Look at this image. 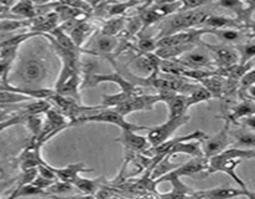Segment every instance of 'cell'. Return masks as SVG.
Masks as SVG:
<instances>
[{"mask_svg":"<svg viewBox=\"0 0 255 199\" xmlns=\"http://www.w3.org/2000/svg\"><path fill=\"white\" fill-rule=\"evenodd\" d=\"M208 2V0H182V9L181 10H192L201 5Z\"/></svg>","mask_w":255,"mask_h":199,"instance_id":"44","label":"cell"},{"mask_svg":"<svg viewBox=\"0 0 255 199\" xmlns=\"http://www.w3.org/2000/svg\"><path fill=\"white\" fill-rule=\"evenodd\" d=\"M194 198H236V197H248V198L254 199V193L249 192V189L243 188H211V189H204V191H194L193 196Z\"/></svg>","mask_w":255,"mask_h":199,"instance_id":"11","label":"cell"},{"mask_svg":"<svg viewBox=\"0 0 255 199\" xmlns=\"http://www.w3.org/2000/svg\"><path fill=\"white\" fill-rule=\"evenodd\" d=\"M224 126L221 131L214 136L209 137L207 136L206 138L202 141V149H203L204 158L209 159L212 157L217 156L224 149L228 148L232 144V137H231V126L232 123L228 119H224Z\"/></svg>","mask_w":255,"mask_h":199,"instance_id":"4","label":"cell"},{"mask_svg":"<svg viewBox=\"0 0 255 199\" xmlns=\"http://www.w3.org/2000/svg\"><path fill=\"white\" fill-rule=\"evenodd\" d=\"M255 85V69L248 70L246 74L243 75V77L239 81V89L238 94L242 99H246L248 97V90L251 89L252 86Z\"/></svg>","mask_w":255,"mask_h":199,"instance_id":"36","label":"cell"},{"mask_svg":"<svg viewBox=\"0 0 255 199\" xmlns=\"http://www.w3.org/2000/svg\"><path fill=\"white\" fill-rule=\"evenodd\" d=\"M31 1L34 2V4H37V5H42V4H45V2L50 1V0H31Z\"/></svg>","mask_w":255,"mask_h":199,"instance_id":"51","label":"cell"},{"mask_svg":"<svg viewBox=\"0 0 255 199\" xmlns=\"http://www.w3.org/2000/svg\"><path fill=\"white\" fill-rule=\"evenodd\" d=\"M36 196H51L47 191L45 189L39 188L35 184L27 183L24 186L16 187L11 193L9 194V198H19V197H36Z\"/></svg>","mask_w":255,"mask_h":199,"instance_id":"27","label":"cell"},{"mask_svg":"<svg viewBox=\"0 0 255 199\" xmlns=\"http://www.w3.org/2000/svg\"><path fill=\"white\" fill-rule=\"evenodd\" d=\"M244 29L248 31V37H251V39H255V20L252 19L251 21L246 25Z\"/></svg>","mask_w":255,"mask_h":199,"instance_id":"46","label":"cell"},{"mask_svg":"<svg viewBox=\"0 0 255 199\" xmlns=\"http://www.w3.org/2000/svg\"><path fill=\"white\" fill-rule=\"evenodd\" d=\"M162 182H169L172 186L171 192H168V193L157 194V196L162 197V198H186V197H192L194 193V189H192L184 182H182L181 177L174 176L171 172L166 173L164 176L159 177L158 179L154 181V183L157 186V184L162 183Z\"/></svg>","mask_w":255,"mask_h":199,"instance_id":"9","label":"cell"},{"mask_svg":"<svg viewBox=\"0 0 255 199\" xmlns=\"http://www.w3.org/2000/svg\"><path fill=\"white\" fill-rule=\"evenodd\" d=\"M248 96L251 97V99H253L254 102H255V85H254V86H252L251 89L248 90Z\"/></svg>","mask_w":255,"mask_h":199,"instance_id":"49","label":"cell"},{"mask_svg":"<svg viewBox=\"0 0 255 199\" xmlns=\"http://www.w3.org/2000/svg\"><path fill=\"white\" fill-rule=\"evenodd\" d=\"M212 35L226 42H237L242 39V31L238 29H212Z\"/></svg>","mask_w":255,"mask_h":199,"instance_id":"37","label":"cell"},{"mask_svg":"<svg viewBox=\"0 0 255 199\" xmlns=\"http://www.w3.org/2000/svg\"><path fill=\"white\" fill-rule=\"evenodd\" d=\"M136 96H138V95H132L125 91H120L119 94L114 95H104V96H102L101 106L104 107V108H110V107H115L117 106V104L122 103V102L129 101V100H132Z\"/></svg>","mask_w":255,"mask_h":199,"instance_id":"31","label":"cell"},{"mask_svg":"<svg viewBox=\"0 0 255 199\" xmlns=\"http://www.w3.org/2000/svg\"><path fill=\"white\" fill-rule=\"evenodd\" d=\"M16 104H0V111H6L9 108H14Z\"/></svg>","mask_w":255,"mask_h":199,"instance_id":"50","label":"cell"},{"mask_svg":"<svg viewBox=\"0 0 255 199\" xmlns=\"http://www.w3.org/2000/svg\"><path fill=\"white\" fill-rule=\"evenodd\" d=\"M206 34L212 35V29L209 27H202V29L193 30L187 29L182 31L172 32V34L163 35L161 39L157 41V47L166 46H179V45H196L198 40Z\"/></svg>","mask_w":255,"mask_h":199,"instance_id":"6","label":"cell"},{"mask_svg":"<svg viewBox=\"0 0 255 199\" xmlns=\"http://www.w3.org/2000/svg\"><path fill=\"white\" fill-rule=\"evenodd\" d=\"M52 108L51 102L47 99H39L35 102H30V103L22 106V111L27 114H44L47 109Z\"/></svg>","mask_w":255,"mask_h":199,"instance_id":"33","label":"cell"},{"mask_svg":"<svg viewBox=\"0 0 255 199\" xmlns=\"http://www.w3.org/2000/svg\"><path fill=\"white\" fill-rule=\"evenodd\" d=\"M157 95H158L159 102H163L168 107V118L182 116L188 109L186 104V95L178 94V92L168 89L158 90Z\"/></svg>","mask_w":255,"mask_h":199,"instance_id":"8","label":"cell"},{"mask_svg":"<svg viewBox=\"0 0 255 199\" xmlns=\"http://www.w3.org/2000/svg\"><path fill=\"white\" fill-rule=\"evenodd\" d=\"M82 123H106L112 124V126H117L122 129V131H142V129H148L149 127L139 126V124L131 123L126 119V117L120 114L112 108H102V111H97L91 114H85V116L80 117L76 121L71 123V126H77V124Z\"/></svg>","mask_w":255,"mask_h":199,"instance_id":"1","label":"cell"},{"mask_svg":"<svg viewBox=\"0 0 255 199\" xmlns=\"http://www.w3.org/2000/svg\"><path fill=\"white\" fill-rule=\"evenodd\" d=\"M20 75L26 82H37L45 76V67L39 60H29L20 69Z\"/></svg>","mask_w":255,"mask_h":199,"instance_id":"19","label":"cell"},{"mask_svg":"<svg viewBox=\"0 0 255 199\" xmlns=\"http://www.w3.org/2000/svg\"><path fill=\"white\" fill-rule=\"evenodd\" d=\"M169 156L176 154H188L191 157H204L202 149L201 139H188V141H179L169 149Z\"/></svg>","mask_w":255,"mask_h":199,"instance_id":"17","label":"cell"},{"mask_svg":"<svg viewBox=\"0 0 255 199\" xmlns=\"http://www.w3.org/2000/svg\"><path fill=\"white\" fill-rule=\"evenodd\" d=\"M119 41L115 36H107V35L100 34L95 40V49L99 50V52H102L105 55H109L116 50Z\"/></svg>","mask_w":255,"mask_h":199,"instance_id":"29","label":"cell"},{"mask_svg":"<svg viewBox=\"0 0 255 199\" xmlns=\"http://www.w3.org/2000/svg\"><path fill=\"white\" fill-rule=\"evenodd\" d=\"M0 4L4 7H6V9H9V7H11L15 4V0H0Z\"/></svg>","mask_w":255,"mask_h":199,"instance_id":"47","label":"cell"},{"mask_svg":"<svg viewBox=\"0 0 255 199\" xmlns=\"http://www.w3.org/2000/svg\"><path fill=\"white\" fill-rule=\"evenodd\" d=\"M201 25L209 29H244L243 24L238 20L223 15H207Z\"/></svg>","mask_w":255,"mask_h":199,"instance_id":"16","label":"cell"},{"mask_svg":"<svg viewBox=\"0 0 255 199\" xmlns=\"http://www.w3.org/2000/svg\"><path fill=\"white\" fill-rule=\"evenodd\" d=\"M211 99H212L211 92H209L204 86L199 85V86L197 87L196 90H193L191 94L186 95L187 108L192 107L193 104H198V103H202V102L209 101Z\"/></svg>","mask_w":255,"mask_h":199,"instance_id":"30","label":"cell"},{"mask_svg":"<svg viewBox=\"0 0 255 199\" xmlns=\"http://www.w3.org/2000/svg\"><path fill=\"white\" fill-rule=\"evenodd\" d=\"M207 15L208 14L201 11V10H188V11L184 10L183 12H179V14L169 15L171 19L168 20V22L164 26V29L168 30V31L164 35L182 31V30L192 29L194 26H201L202 21H203Z\"/></svg>","mask_w":255,"mask_h":199,"instance_id":"5","label":"cell"},{"mask_svg":"<svg viewBox=\"0 0 255 199\" xmlns=\"http://www.w3.org/2000/svg\"><path fill=\"white\" fill-rule=\"evenodd\" d=\"M244 2L247 4V6H248V9L251 10V11H254L255 10V0H243Z\"/></svg>","mask_w":255,"mask_h":199,"instance_id":"48","label":"cell"},{"mask_svg":"<svg viewBox=\"0 0 255 199\" xmlns=\"http://www.w3.org/2000/svg\"><path fill=\"white\" fill-rule=\"evenodd\" d=\"M80 81H81L80 75L76 72V74L72 75L70 79H67L66 81H65L64 84H62L55 92L62 95V96L71 97V99L81 102V97H80V91H79Z\"/></svg>","mask_w":255,"mask_h":199,"instance_id":"22","label":"cell"},{"mask_svg":"<svg viewBox=\"0 0 255 199\" xmlns=\"http://www.w3.org/2000/svg\"><path fill=\"white\" fill-rule=\"evenodd\" d=\"M243 161L239 158H231V157H226L222 153H219L208 159V168H207L206 174H213L221 172V173H224L231 177L241 188L248 189L246 182L237 174V167Z\"/></svg>","mask_w":255,"mask_h":199,"instance_id":"3","label":"cell"},{"mask_svg":"<svg viewBox=\"0 0 255 199\" xmlns=\"http://www.w3.org/2000/svg\"><path fill=\"white\" fill-rule=\"evenodd\" d=\"M202 86L206 87L212 95V99H223L224 86H226V77L222 76L218 72L209 75L199 81Z\"/></svg>","mask_w":255,"mask_h":199,"instance_id":"21","label":"cell"},{"mask_svg":"<svg viewBox=\"0 0 255 199\" xmlns=\"http://www.w3.org/2000/svg\"><path fill=\"white\" fill-rule=\"evenodd\" d=\"M115 142L121 143L126 151L129 152H143L148 147L147 137L139 136L136 131H122L119 137H116Z\"/></svg>","mask_w":255,"mask_h":199,"instance_id":"13","label":"cell"},{"mask_svg":"<svg viewBox=\"0 0 255 199\" xmlns=\"http://www.w3.org/2000/svg\"><path fill=\"white\" fill-rule=\"evenodd\" d=\"M171 158L172 156L167 154V156L162 157L161 159H158V161L153 164V167L149 169V177H151V179L156 181L159 177L164 176V174L173 171V169H176L177 167L179 166V164L173 163V162L171 161Z\"/></svg>","mask_w":255,"mask_h":199,"instance_id":"24","label":"cell"},{"mask_svg":"<svg viewBox=\"0 0 255 199\" xmlns=\"http://www.w3.org/2000/svg\"><path fill=\"white\" fill-rule=\"evenodd\" d=\"M238 126L247 127V128L252 129V131L255 132V113L251 114V116H248V117H244V118H242L241 121H239Z\"/></svg>","mask_w":255,"mask_h":199,"instance_id":"45","label":"cell"},{"mask_svg":"<svg viewBox=\"0 0 255 199\" xmlns=\"http://www.w3.org/2000/svg\"><path fill=\"white\" fill-rule=\"evenodd\" d=\"M74 186L69 182H64V181H55L49 188L46 189L50 194H65V193H69V192L72 191Z\"/></svg>","mask_w":255,"mask_h":199,"instance_id":"42","label":"cell"},{"mask_svg":"<svg viewBox=\"0 0 255 199\" xmlns=\"http://www.w3.org/2000/svg\"><path fill=\"white\" fill-rule=\"evenodd\" d=\"M177 62L184 66L186 69L198 70L211 67L213 65V59L207 54V51H203L202 49H192L183 54L182 56L177 57Z\"/></svg>","mask_w":255,"mask_h":199,"instance_id":"10","label":"cell"},{"mask_svg":"<svg viewBox=\"0 0 255 199\" xmlns=\"http://www.w3.org/2000/svg\"><path fill=\"white\" fill-rule=\"evenodd\" d=\"M206 47L213 54L214 61L219 70L228 69L239 64V54L237 49L229 46H214L209 44H206Z\"/></svg>","mask_w":255,"mask_h":199,"instance_id":"12","label":"cell"},{"mask_svg":"<svg viewBox=\"0 0 255 199\" xmlns=\"http://www.w3.org/2000/svg\"><path fill=\"white\" fill-rule=\"evenodd\" d=\"M55 12L59 16L60 21H66V20H71V19H80L81 16H84L85 11L84 10H80L77 7H72L69 6V5L65 4H60L55 7Z\"/></svg>","mask_w":255,"mask_h":199,"instance_id":"32","label":"cell"},{"mask_svg":"<svg viewBox=\"0 0 255 199\" xmlns=\"http://www.w3.org/2000/svg\"><path fill=\"white\" fill-rule=\"evenodd\" d=\"M157 14L161 17L169 16L176 12H178L182 9V1H172V2H161V4H156L153 6Z\"/></svg>","mask_w":255,"mask_h":199,"instance_id":"38","label":"cell"},{"mask_svg":"<svg viewBox=\"0 0 255 199\" xmlns=\"http://www.w3.org/2000/svg\"><path fill=\"white\" fill-rule=\"evenodd\" d=\"M30 25V20H0V34H6V32L14 31V30L20 29Z\"/></svg>","mask_w":255,"mask_h":199,"instance_id":"40","label":"cell"},{"mask_svg":"<svg viewBox=\"0 0 255 199\" xmlns=\"http://www.w3.org/2000/svg\"><path fill=\"white\" fill-rule=\"evenodd\" d=\"M237 51L239 54V64L246 65L255 59V42L237 45Z\"/></svg>","mask_w":255,"mask_h":199,"instance_id":"34","label":"cell"},{"mask_svg":"<svg viewBox=\"0 0 255 199\" xmlns=\"http://www.w3.org/2000/svg\"><path fill=\"white\" fill-rule=\"evenodd\" d=\"M30 100V97L9 90H0V104H17Z\"/></svg>","mask_w":255,"mask_h":199,"instance_id":"35","label":"cell"},{"mask_svg":"<svg viewBox=\"0 0 255 199\" xmlns=\"http://www.w3.org/2000/svg\"><path fill=\"white\" fill-rule=\"evenodd\" d=\"M104 82H112V84L119 85L120 90L125 92H128L132 95H141V89L134 84L129 82L125 79L119 72H112V74H94L87 79L85 86L92 87L96 85L104 84Z\"/></svg>","mask_w":255,"mask_h":199,"instance_id":"7","label":"cell"},{"mask_svg":"<svg viewBox=\"0 0 255 199\" xmlns=\"http://www.w3.org/2000/svg\"><path fill=\"white\" fill-rule=\"evenodd\" d=\"M104 177H99V178L95 179H86L79 176L74 181L72 186L79 189L81 193L86 194V196H95L96 192L100 189V187L104 186Z\"/></svg>","mask_w":255,"mask_h":199,"instance_id":"23","label":"cell"},{"mask_svg":"<svg viewBox=\"0 0 255 199\" xmlns=\"http://www.w3.org/2000/svg\"><path fill=\"white\" fill-rule=\"evenodd\" d=\"M254 199H255V193H254Z\"/></svg>","mask_w":255,"mask_h":199,"instance_id":"52","label":"cell"},{"mask_svg":"<svg viewBox=\"0 0 255 199\" xmlns=\"http://www.w3.org/2000/svg\"><path fill=\"white\" fill-rule=\"evenodd\" d=\"M0 172H1V171H0Z\"/></svg>","mask_w":255,"mask_h":199,"instance_id":"53","label":"cell"},{"mask_svg":"<svg viewBox=\"0 0 255 199\" xmlns=\"http://www.w3.org/2000/svg\"><path fill=\"white\" fill-rule=\"evenodd\" d=\"M253 113H255V102L253 99L248 96L246 99H242L241 103L236 104L231 112L223 114V118L228 119L232 124H238L242 118L251 116Z\"/></svg>","mask_w":255,"mask_h":199,"instance_id":"14","label":"cell"},{"mask_svg":"<svg viewBox=\"0 0 255 199\" xmlns=\"http://www.w3.org/2000/svg\"><path fill=\"white\" fill-rule=\"evenodd\" d=\"M232 143L238 148H255V132L241 126L237 129L231 128Z\"/></svg>","mask_w":255,"mask_h":199,"instance_id":"20","label":"cell"},{"mask_svg":"<svg viewBox=\"0 0 255 199\" xmlns=\"http://www.w3.org/2000/svg\"><path fill=\"white\" fill-rule=\"evenodd\" d=\"M137 2H138V0H128V1H124V2H114V4L107 6V15H110V16H120V15L124 14L126 10H128L129 7L136 6Z\"/></svg>","mask_w":255,"mask_h":199,"instance_id":"39","label":"cell"},{"mask_svg":"<svg viewBox=\"0 0 255 199\" xmlns=\"http://www.w3.org/2000/svg\"><path fill=\"white\" fill-rule=\"evenodd\" d=\"M92 26L90 22L85 21L84 19L79 22L75 27H72L67 34L71 37V40L74 41V44L76 45L77 47H81L82 44L86 41V39L89 37V35L91 34Z\"/></svg>","mask_w":255,"mask_h":199,"instance_id":"25","label":"cell"},{"mask_svg":"<svg viewBox=\"0 0 255 199\" xmlns=\"http://www.w3.org/2000/svg\"><path fill=\"white\" fill-rule=\"evenodd\" d=\"M127 20L122 16H116L112 17V19L107 20L104 24L101 29V34L107 35V36H116L119 35L122 30L126 26Z\"/></svg>","mask_w":255,"mask_h":199,"instance_id":"28","label":"cell"},{"mask_svg":"<svg viewBox=\"0 0 255 199\" xmlns=\"http://www.w3.org/2000/svg\"><path fill=\"white\" fill-rule=\"evenodd\" d=\"M139 19H141L142 22V29H146V27L151 26L154 22L158 21V20L161 19V16L157 14L156 10H154L153 7H151V9H146L144 11H142L141 14H139Z\"/></svg>","mask_w":255,"mask_h":199,"instance_id":"41","label":"cell"},{"mask_svg":"<svg viewBox=\"0 0 255 199\" xmlns=\"http://www.w3.org/2000/svg\"><path fill=\"white\" fill-rule=\"evenodd\" d=\"M54 169L55 174H56L57 179L64 182H69V183H74L75 179L80 176V173H84V172H94V169L89 168L84 162H77V163H71L66 167H62V168H55Z\"/></svg>","mask_w":255,"mask_h":199,"instance_id":"18","label":"cell"},{"mask_svg":"<svg viewBox=\"0 0 255 199\" xmlns=\"http://www.w3.org/2000/svg\"><path fill=\"white\" fill-rule=\"evenodd\" d=\"M137 46L141 50L143 54L147 52H154V50L157 49V40L152 39V37H142L139 39V41L137 42Z\"/></svg>","mask_w":255,"mask_h":199,"instance_id":"43","label":"cell"},{"mask_svg":"<svg viewBox=\"0 0 255 199\" xmlns=\"http://www.w3.org/2000/svg\"><path fill=\"white\" fill-rule=\"evenodd\" d=\"M191 121V116L187 113L182 114V116L177 117H171V118L167 119L164 123L158 124V126L149 127L148 128V134H147V139H148V143L153 146H158L162 142L167 141L168 138H171L172 134L179 128V127L184 126L186 123Z\"/></svg>","mask_w":255,"mask_h":199,"instance_id":"2","label":"cell"},{"mask_svg":"<svg viewBox=\"0 0 255 199\" xmlns=\"http://www.w3.org/2000/svg\"><path fill=\"white\" fill-rule=\"evenodd\" d=\"M10 11L21 19H32L37 15L36 6L31 0H19L10 7Z\"/></svg>","mask_w":255,"mask_h":199,"instance_id":"26","label":"cell"},{"mask_svg":"<svg viewBox=\"0 0 255 199\" xmlns=\"http://www.w3.org/2000/svg\"><path fill=\"white\" fill-rule=\"evenodd\" d=\"M207 168H208V159L204 157H192V159H189L187 163L179 164L176 169L171 171V173L178 177L193 176L201 172H206Z\"/></svg>","mask_w":255,"mask_h":199,"instance_id":"15","label":"cell"}]
</instances>
